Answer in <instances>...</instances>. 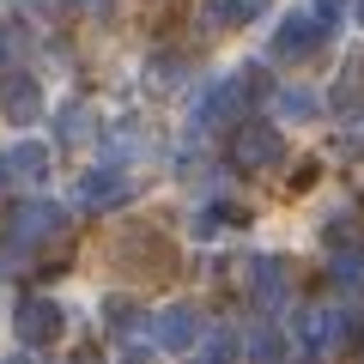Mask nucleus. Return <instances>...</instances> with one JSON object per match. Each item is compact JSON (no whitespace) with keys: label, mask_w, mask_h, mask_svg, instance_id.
I'll use <instances>...</instances> for the list:
<instances>
[{"label":"nucleus","mask_w":364,"mask_h":364,"mask_svg":"<svg viewBox=\"0 0 364 364\" xmlns=\"http://www.w3.org/2000/svg\"><path fill=\"white\" fill-rule=\"evenodd\" d=\"M61 328H67V310L55 298H37V291H31V298H18L13 304V340L18 346H55V340H61Z\"/></svg>","instance_id":"1"},{"label":"nucleus","mask_w":364,"mask_h":364,"mask_svg":"<svg viewBox=\"0 0 364 364\" xmlns=\"http://www.w3.org/2000/svg\"><path fill=\"white\" fill-rule=\"evenodd\" d=\"M334 286L340 291H364V255H334Z\"/></svg>","instance_id":"19"},{"label":"nucleus","mask_w":364,"mask_h":364,"mask_svg":"<svg viewBox=\"0 0 364 364\" xmlns=\"http://www.w3.org/2000/svg\"><path fill=\"white\" fill-rule=\"evenodd\" d=\"M273 109H279L286 122H310L322 104H316V91H304V85H279L273 91Z\"/></svg>","instance_id":"14"},{"label":"nucleus","mask_w":364,"mask_h":364,"mask_svg":"<svg viewBox=\"0 0 364 364\" xmlns=\"http://www.w3.org/2000/svg\"><path fill=\"white\" fill-rule=\"evenodd\" d=\"M358 104H364V49H352L334 79V109H358Z\"/></svg>","instance_id":"12"},{"label":"nucleus","mask_w":364,"mask_h":364,"mask_svg":"<svg viewBox=\"0 0 364 364\" xmlns=\"http://www.w3.org/2000/svg\"><path fill=\"white\" fill-rule=\"evenodd\" d=\"M0 55H6V31H0Z\"/></svg>","instance_id":"26"},{"label":"nucleus","mask_w":364,"mask_h":364,"mask_svg":"<svg viewBox=\"0 0 364 364\" xmlns=\"http://www.w3.org/2000/svg\"><path fill=\"white\" fill-rule=\"evenodd\" d=\"M116 267H122V273H134V267H170V249L158 243L152 231H122V243H116Z\"/></svg>","instance_id":"8"},{"label":"nucleus","mask_w":364,"mask_h":364,"mask_svg":"<svg viewBox=\"0 0 364 364\" xmlns=\"http://www.w3.org/2000/svg\"><path fill=\"white\" fill-rule=\"evenodd\" d=\"M152 340L164 352H188L200 340V310L195 304H164V310L152 316Z\"/></svg>","instance_id":"6"},{"label":"nucleus","mask_w":364,"mask_h":364,"mask_svg":"<svg viewBox=\"0 0 364 364\" xmlns=\"http://www.w3.org/2000/svg\"><path fill=\"white\" fill-rule=\"evenodd\" d=\"M310 13H316V25H322V31H334L340 25V0H310Z\"/></svg>","instance_id":"20"},{"label":"nucleus","mask_w":364,"mask_h":364,"mask_svg":"<svg viewBox=\"0 0 364 364\" xmlns=\"http://www.w3.org/2000/svg\"><path fill=\"white\" fill-rule=\"evenodd\" d=\"M249 364H286V340H279V328H255V340H249Z\"/></svg>","instance_id":"18"},{"label":"nucleus","mask_w":364,"mask_h":364,"mask_svg":"<svg viewBox=\"0 0 364 364\" xmlns=\"http://www.w3.org/2000/svg\"><path fill=\"white\" fill-rule=\"evenodd\" d=\"M195 346H200V364H237V352H243L231 328H213V334H207V340H195Z\"/></svg>","instance_id":"15"},{"label":"nucleus","mask_w":364,"mask_h":364,"mask_svg":"<svg viewBox=\"0 0 364 364\" xmlns=\"http://www.w3.org/2000/svg\"><path fill=\"white\" fill-rule=\"evenodd\" d=\"M352 13H358V25H364V0H352Z\"/></svg>","instance_id":"24"},{"label":"nucleus","mask_w":364,"mask_h":364,"mask_svg":"<svg viewBox=\"0 0 364 364\" xmlns=\"http://www.w3.org/2000/svg\"><path fill=\"white\" fill-rule=\"evenodd\" d=\"M225 225H243V207H200L195 237H225Z\"/></svg>","instance_id":"17"},{"label":"nucleus","mask_w":364,"mask_h":364,"mask_svg":"<svg viewBox=\"0 0 364 364\" xmlns=\"http://www.w3.org/2000/svg\"><path fill=\"white\" fill-rule=\"evenodd\" d=\"M67 364H97V346H79V352H73Z\"/></svg>","instance_id":"22"},{"label":"nucleus","mask_w":364,"mask_h":364,"mask_svg":"<svg viewBox=\"0 0 364 364\" xmlns=\"http://www.w3.org/2000/svg\"><path fill=\"white\" fill-rule=\"evenodd\" d=\"M249 291H255V304H286V261L279 255H255L249 261Z\"/></svg>","instance_id":"9"},{"label":"nucleus","mask_w":364,"mask_h":364,"mask_svg":"<svg viewBox=\"0 0 364 364\" xmlns=\"http://www.w3.org/2000/svg\"><path fill=\"white\" fill-rule=\"evenodd\" d=\"M322 37H328V31L316 25L310 6H291V13L273 25V55H279V61H304V55H316V43H322Z\"/></svg>","instance_id":"3"},{"label":"nucleus","mask_w":364,"mask_h":364,"mask_svg":"<svg viewBox=\"0 0 364 364\" xmlns=\"http://www.w3.org/2000/svg\"><path fill=\"white\" fill-rule=\"evenodd\" d=\"M0 364H31V358H25V352H13V358H0Z\"/></svg>","instance_id":"23"},{"label":"nucleus","mask_w":364,"mask_h":364,"mask_svg":"<svg viewBox=\"0 0 364 364\" xmlns=\"http://www.w3.org/2000/svg\"><path fill=\"white\" fill-rule=\"evenodd\" d=\"M67 231V213L55 200H18L13 207V243L18 249H37V243H55Z\"/></svg>","instance_id":"2"},{"label":"nucleus","mask_w":364,"mask_h":364,"mask_svg":"<svg viewBox=\"0 0 364 364\" xmlns=\"http://www.w3.org/2000/svg\"><path fill=\"white\" fill-rule=\"evenodd\" d=\"M279 158H286V140H279L273 128H255V122L237 128V140H231V164L237 170H273Z\"/></svg>","instance_id":"5"},{"label":"nucleus","mask_w":364,"mask_h":364,"mask_svg":"<svg viewBox=\"0 0 364 364\" xmlns=\"http://www.w3.org/2000/svg\"><path fill=\"white\" fill-rule=\"evenodd\" d=\"M104 322H116V334H134V328L146 322V310H140L134 298H122V291H116V298H104Z\"/></svg>","instance_id":"16"},{"label":"nucleus","mask_w":364,"mask_h":364,"mask_svg":"<svg viewBox=\"0 0 364 364\" xmlns=\"http://www.w3.org/2000/svg\"><path fill=\"white\" fill-rule=\"evenodd\" d=\"M0 116L13 122V128H31V122L43 116V91L31 73H13V79H0Z\"/></svg>","instance_id":"7"},{"label":"nucleus","mask_w":364,"mask_h":364,"mask_svg":"<svg viewBox=\"0 0 364 364\" xmlns=\"http://www.w3.org/2000/svg\"><path fill=\"white\" fill-rule=\"evenodd\" d=\"M261 6H267V0H207V6H200V18H207L213 31H237V25H249Z\"/></svg>","instance_id":"11"},{"label":"nucleus","mask_w":364,"mask_h":364,"mask_svg":"<svg viewBox=\"0 0 364 364\" xmlns=\"http://www.w3.org/2000/svg\"><path fill=\"white\" fill-rule=\"evenodd\" d=\"M25 6H37V13H43V6H49V0H25Z\"/></svg>","instance_id":"25"},{"label":"nucleus","mask_w":364,"mask_h":364,"mask_svg":"<svg viewBox=\"0 0 364 364\" xmlns=\"http://www.w3.org/2000/svg\"><path fill=\"white\" fill-rule=\"evenodd\" d=\"M91 128H97V116H91V104H79V97H73V104H61V109H55V134H61L67 146L91 140Z\"/></svg>","instance_id":"13"},{"label":"nucleus","mask_w":364,"mask_h":364,"mask_svg":"<svg viewBox=\"0 0 364 364\" xmlns=\"http://www.w3.org/2000/svg\"><path fill=\"white\" fill-rule=\"evenodd\" d=\"M0 164H6V176H18V182H43L49 176V146L43 140H18Z\"/></svg>","instance_id":"10"},{"label":"nucleus","mask_w":364,"mask_h":364,"mask_svg":"<svg viewBox=\"0 0 364 364\" xmlns=\"http://www.w3.org/2000/svg\"><path fill=\"white\" fill-rule=\"evenodd\" d=\"M340 152H346V158H358V152H364V122H358V128L346 134V146H340Z\"/></svg>","instance_id":"21"},{"label":"nucleus","mask_w":364,"mask_h":364,"mask_svg":"<svg viewBox=\"0 0 364 364\" xmlns=\"http://www.w3.org/2000/svg\"><path fill=\"white\" fill-rule=\"evenodd\" d=\"M122 200H134V176L128 170L104 164V170H85V176H79V207L109 213V207H122Z\"/></svg>","instance_id":"4"}]
</instances>
